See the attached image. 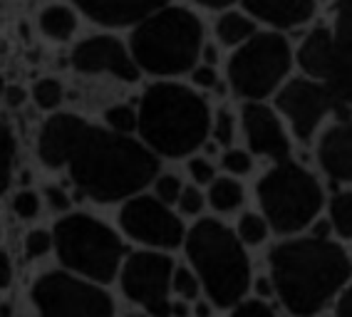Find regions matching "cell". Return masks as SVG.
<instances>
[{
	"label": "cell",
	"mask_w": 352,
	"mask_h": 317,
	"mask_svg": "<svg viewBox=\"0 0 352 317\" xmlns=\"http://www.w3.org/2000/svg\"><path fill=\"white\" fill-rule=\"evenodd\" d=\"M169 3L171 0H75V5L92 23L107 27L137 25Z\"/></svg>",
	"instance_id": "cell-17"
},
{
	"label": "cell",
	"mask_w": 352,
	"mask_h": 317,
	"mask_svg": "<svg viewBox=\"0 0 352 317\" xmlns=\"http://www.w3.org/2000/svg\"><path fill=\"white\" fill-rule=\"evenodd\" d=\"M204 25L191 10L166 5L134 25L129 52L139 70L154 77H176L199 64Z\"/></svg>",
	"instance_id": "cell-5"
},
{
	"label": "cell",
	"mask_w": 352,
	"mask_h": 317,
	"mask_svg": "<svg viewBox=\"0 0 352 317\" xmlns=\"http://www.w3.org/2000/svg\"><path fill=\"white\" fill-rule=\"evenodd\" d=\"M184 248L214 307L231 310L251 287V260L236 231L216 218L196 221L184 238Z\"/></svg>",
	"instance_id": "cell-4"
},
{
	"label": "cell",
	"mask_w": 352,
	"mask_h": 317,
	"mask_svg": "<svg viewBox=\"0 0 352 317\" xmlns=\"http://www.w3.org/2000/svg\"><path fill=\"white\" fill-rule=\"evenodd\" d=\"M327 221L338 238L352 241V191H338L327 201Z\"/></svg>",
	"instance_id": "cell-23"
},
{
	"label": "cell",
	"mask_w": 352,
	"mask_h": 317,
	"mask_svg": "<svg viewBox=\"0 0 352 317\" xmlns=\"http://www.w3.org/2000/svg\"><path fill=\"white\" fill-rule=\"evenodd\" d=\"M221 166L226 169L231 176H245V174H251L253 169V156L251 152H245V149H233L228 146L223 156H221Z\"/></svg>",
	"instance_id": "cell-29"
},
{
	"label": "cell",
	"mask_w": 352,
	"mask_h": 317,
	"mask_svg": "<svg viewBox=\"0 0 352 317\" xmlns=\"http://www.w3.org/2000/svg\"><path fill=\"white\" fill-rule=\"evenodd\" d=\"M40 30L47 35L50 40L65 43L75 35L77 30V15L69 10L67 5H50L45 8L40 15Z\"/></svg>",
	"instance_id": "cell-21"
},
{
	"label": "cell",
	"mask_w": 352,
	"mask_h": 317,
	"mask_svg": "<svg viewBox=\"0 0 352 317\" xmlns=\"http://www.w3.org/2000/svg\"><path fill=\"white\" fill-rule=\"evenodd\" d=\"M52 248L69 273L92 283L117 278L126 248L117 231L87 213H67L52 228Z\"/></svg>",
	"instance_id": "cell-7"
},
{
	"label": "cell",
	"mask_w": 352,
	"mask_h": 317,
	"mask_svg": "<svg viewBox=\"0 0 352 317\" xmlns=\"http://www.w3.org/2000/svg\"><path fill=\"white\" fill-rule=\"evenodd\" d=\"M276 295L293 317H315L352 280V255L330 235H288L268 253Z\"/></svg>",
	"instance_id": "cell-2"
},
{
	"label": "cell",
	"mask_w": 352,
	"mask_h": 317,
	"mask_svg": "<svg viewBox=\"0 0 352 317\" xmlns=\"http://www.w3.org/2000/svg\"><path fill=\"white\" fill-rule=\"evenodd\" d=\"M32 303L40 317H114V300L100 283L65 270L40 275Z\"/></svg>",
	"instance_id": "cell-9"
},
{
	"label": "cell",
	"mask_w": 352,
	"mask_h": 317,
	"mask_svg": "<svg viewBox=\"0 0 352 317\" xmlns=\"http://www.w3.org/2000/svg\"><path fill=\"white\" fill-rule=\"evenodd\" d=\"M38 156L50 169H67L80 196L97 203L126 201L159 176V156L144 141L75 115H52L45 121Z\"/></svg>",
	"instance_id": "cell-1"
},
{
	"label": "cell",
	"mask_w": 352,
	"mask_h": 317,
	"mask_svg": "<svg viewBox=\"0 0 352 317\" xmlns=\"http://www.w3.org/2000/svg\"><path fill=\"white\" fill-rule=\"evenodd\" d=\"M256 196L263 216L278 235H298L318 221L322 211V186L313 172L293 158L276 161L273 169L261 176Z\"/></svg>",
	"instance_id": "cell-6"
},
{
	"label": "cell",
	"mask_w": 352,
	"mask_h": 317,
	"mask_svg": "<svg viewBox=\"0 0 352 317\" xmlns=\"http://www.w3.org/2000/svg\"><path fill=\"white\" fill-rule=\"evenodd\" d=\"M236 235L243 246H261L271 235V223L263 213H243L239 218V226H236Z\"/></svg>",
	"instance_id": "cell-24"
},
{
	"label": "cell",
	"mask_w": 352,
	"mask_h": 317,
	"mask_svg": "<svg viewBox=\"0 0 352 317\" xmlns=\"http://www.w3.org/2000/svg\"><path fill=\"white\" fill-rule=\"evenodd\" d=\"M104 121L114 132L132 134L139 129V112L134 107H129V104H112L104 112Z\"/></svg>",
	"instance_id": "cell-26"
},
{
	"label": "cell",
	"mask_w": 352,
	"mask_h": 317,
	"mask_svg": "<svg viewBox=\"0 0 352 317\" xmlns=\"http://www.w3.org/2000/svg\"><path fill=\"white\" fill-rule=\"evenodd\" d=\"M52 248V233H47V231H30L25 238V250L30 258H43V255L50 253Z\"/></svg>",
	"instance_id": "cell-34"
},
{
	"label": "cell",
	"mask_w": 352,
	"mask_h": 317,
	"mask_svg": "<svg viewBox=\"0 0 352 317\" xmlns=\"http://www.w3.org/2000/svg\"><path fill=\"white\" fill-rule=\"evenodd\" d=\"M182 178L174 176V174H159L157 178H154V196L159 198V201L164 203H176L179 201V196H182Z\"/></svg>",
	"instance_id": "cell-31"
},
{
	"label": "cell",
	"mask_w": 352,
	"mask_h": 317,
	"mask_svg": "<svg viewBox=\"0 0 352 317\" xmlns=\"http://www.w3.org/2000/svg\"><path fill=\"white\" fill-rule=\"evenodd\" d=\"M171 292H176L182 300H196L201 292V280L191 268H174V278H171Z\"/></svg>",
	"instance_id": "cell-28"
},
{
	"label": "cell",
	"mask_w": 352,
	"mask_h": 317,
	"mask_svg": "<svg viewBox=\"0 0 352 317\" xmlns=\"http://www.w3.org/2000/svg\"><path fill=\"white\" fill-rule=\"evenodd\" d=\"M335 317H352V280L335 298Z\"/></svg>",
	"instance_id": "cell-39"
},
{
	"label": "cell",
	"mask_w": 352,
	"mask_h": 317,
	"mask_svg": "<svg viewBox=\"0 0 352 317\" xmlns=\"http://www.w3.org/2000/svg\"><path fill=\"white\" fill-rule=\"evenodd\" d=\"M204 203H206V198H204V193L196 186H184L176 206H179L184 216H199L204 211Z\"/></svg>",
	"instance_id": "cell-33"
},
{
	"label": "cell",
	"mask_w": 352,
	"mask_h": 317,
	"mask_svg": "<svg viewBox=\"0 0 352 317\" xmlns=\"http://www.w3.org/2000/svg\"><path fill=\"white\" fill-rule=\"evenodd\" d=\"M243 10L273 30H293L308 25L318 13V0H241Z\"/></svg>",
	"instance_id": "cell-18"
},
{
	"label": "cell",
	"mask_w": 352,
	"mask_h": 317,
	"mask_svg": "<svg viewBox=\"0 0 352 317\" xmlns=\"http://www.w3.org/2000/svg\"><path fill=\"white\" fill-rule=\"evenodd\" d=\"M13 211L18 213L20 218H35L40 213V198L38 193H32V191H20L18 196L13 198Z\"/></svg>",
	"instance_id": "cell-35"
},
{
	"label": "cell",
	"mask_w": 352,
	"mask_h": 317,
	"mask_svg": "<svg viewBox=\"0 0 352 317\" xmlns=\"http://www.w3.org/2000/svg\"><path fill=\"white\" fill-rule=\"evenodd\" d=\"M129 317H149V315H146V312H132Z\"/></svg>",
	"instance_id": "cell-49"
},
{
	"label": "cell",
	"mask_w": 352,
	"mask_h": 317,
	"mask_svg": "<svg viewBox=\"0 0 352 317\" xmlns=\"http://www.w3.org/2000/svg\"><path fill=\"white\" fill-rule=\"evenodd\" d=\"M335 64L330 75V92L335 95L338 104L345 115L352 107V0H335Z\"/></svg>",
	"instance_id": "cell-15"
},
{
	"label": "cell",
	"mask_w": 352,
	"mask_h": 317,
	"mask_svg": "<svg viewBox=\"0 0 352 317\" xmlns=\"http://www.w3.org/2000/svg\"><path fill=\"white\" fill-rule=\"evenodd\" d=\"M318 164L330 178L352 184V117H338L318 139Z\"/></svg>",
	"instance_id": "cell-16"
},
{
	"label": "cell",
	"mask_w": 352,
	"mask_h": 317,
	"mask_svg": "<svg viewBox=\"0 0 352 317\" xmlns=\"http://www.w3.org/2000/svg\"><path fill=\"white\" fill-rule=\"evenodd\" d=\"M28 95H25V89L18 87V84H10V87H6V104L8 107H20V104H25Z\"/></svg>",
	"instance_id": "cell-41"
},
{
	"label": "cell",
	"mask_w": 352,
	"mask_h": 317,
	"mask_svg": "<svg viewBox=\"0 0 352 317\" xmlns=\"http://www.w3.org/2000/svg\"><path fill=\"white\" fill-rule=\"evenodd\" d=\"M191 80H194L196 87H201V89H214L219 87V72H216L214 64H196L194 70H191Z\"/></svg>",
	"instance_id": "cell-37"
},
{
	"label": "cell",
	"mask_w": 352,
	"mask_h": 317,
	"mask_svg": "<svg viewBox=\"0 0 352 317\" xmlns=\"http://www.w3.org/2000/svg\"><path fill=\"white\" fill-rule=\"evenodd\" d=\"M258 32L256 20L248 13H239V10H228L216 20V38L226 47H239L245 40H251Z\"/></svg>",
	"instance_id": "cell-20"
},
{
	"label": "cell",
	"mask_w": 352,
	"mask_h": 317,
	"mask_svg": "<svg viewBox=\"0 0 352 317\" xmlns=\"http://www.w3.org/2000/svg\"><path fill=\"white\" fill-rule=\"evenodd\" d=\"M45 198H47V206L52 211H67L69 203H72L67 193H65V189H60V186H47L45 189Z\"/></svg>",
	"instance_id": "cell-38"
},
{
	"label": "cell",
	"mask_w": 352,
	"mask_h": 317,
	"mask_svg": "<svg viewBox=\"0 0 352 317\" xmlns=\"http://www.w3.org/2000/svg\"><path fill=\"white\" fill-rule=\"evenodd\" d=\"M253 287H256V295L258 298H271L273 292H276V287H273V280L271 278H256L253 280Z\"/></svg>",
	"instance_id": "cell-42"
},
{
	"label": "cell",
	"mask_w": 352,
	"mask_h": 317,
	"mask_svg": "<svg viewBox=\"0 0 352 317\" xmlns=\"http://www.w3.org/2000/svg\"><path fill=\"white\" fill-rule=\"evenodd\" d=\"M208 186H211V189H208V203H211L216 211H221V213H231V211L243 206L245 191L233 176L214 178Z\"/></svg>",
	"instance_id": "cell-22"
},
{
	"label": "cell",
	"mask_w": 352,
	"mask_h": 317,
	"mask_svg": "<svg viewBox=\"0 0 352 317\" xmlns=\"http://www.w3.org/2000/svg\"><path fill=\"white\" fill-rule=\"evenodd\" d=\"M15 164V139L6 124H0V196L10 186V174Z\"/></svg>",
	"instance_id": "cell-25"
},
{
	"label": "cell",
	"mask_w": 352,
	"mask_h": 317,
	"mask_svg": "<svg viewBox=\"0 0 352 317\" xmlns=\"http://www.w3.org/2000/svg\"><path fill=\"white\" fill-rule=\"evenodd\" d=\"M174 260L162 250H137L120 268L122 292L144 307L149 317H171V278Z\"/></svg>",
	"instance_id": "cell-11"
},
{
	"label": "cell",
	"mask_w": 352,
	"mask_h": 317,
	"mask_svg": "<svg viewBox=\"0 0 352 317\" xmlns=\"http://www.w3.org/2000/svg\"><path fill=\"white\" fill-rule=\"evenodd\" d=\"M142 141L157 156L182 158L194 154L211 134V109L199 92L179 82H154L139 102Z\"/></svg>",
	"instance_id": "cell-3"
},
{
	"label": "cell",
	"mask_w": 352,
	"mask_h": 317,
	"mask_svg": "<svg viewBox=\"0 0 352 317\" xmlns=\"http://www.w3.org/2000/svg\"><path fill=\"white\" fill-rule=\"evenodd\" d=\"M201 58H204V62H206V64H214V67H216V60H219V52H216L214 45H204V47H201Z\"/></svg>",
	"instance_id": "cell-46"
},
{
	"label": "cell",
	"mask_w": 352,
	"mask_h": 317,
	"mask_svg": "<svg viewBox=\"0 0 352 317\" xmlns=\"http://www.w3.org/2000/svg\"><path fill=\"white\" fill-rule=\"evenodd\" d=\"M211 305H214L211 300H199L191 312H194V317H211L214 315V307H211Z\"/></svg>",
	"instance_id": "cell-44"
},
{
	"label": "cell",
	"mask_w": 352,
	"mask_h": 317,
	"mask_svg": "<svg viewBox=\"0 0 352 317\" xmlns=\"http://www.w3.org/2000/svg\"><path fill=\"white\" fill-rule=\"evenodd\" d=\"M241 127H243L248 149L258 156L276 161L290 158V137L283 121L273 107L265 102H245L241 109Z\"/></svg>",
	"instance_id": "cell-14"
},
{
	"label": "cell",
	"mask_w": 352,
	"mask_h": 317,
	"mask_svg": "<svg viewBox=\"0 0 352 317\" xmlns=\"http://www.w3.org/2000/svg\"><path fill=\"white\" fill-rule=\"evenodd\" d=\"M0 95H6V82H3V77H0Z\"/></svg>",
	"instance_id": "cell-48"
},
{
	"label": "cell",
	"mask_w": 352,
	"mask_h": 317,
	"mask_svg": "<svg viewBox=\"0 0 352 317\" xmlns=\"http://www.w3.org/2000/svg\"><path fill=\"white\" fill-rule=\"evenodd\" d=\"M293 67V50L283 32H256L233 50L228 60V84L241 99L263 102L276 95Z\"/></svg>",
	"instance_id": "cell-8"
},
{
	"label": "cell",
	"mask_w": 352,
	"mask_h": 317,
	"mask_svg": "<svg viewBox=\"0 0 352 317\" xmlns=\"http://www.w3.org/2000/svg\"><path fill=\"white\" fill-rule=\"evenodd\" d=\"M189 174H191V178H194V184H199V186L211 184V181L216 178L214 164H211L208 158H204V156L191 158V161H189Z\"/></svg>",
	"instance_id": "cell-36"
},
{
	"label": "cell",
	"mask_w": 352,
	"mask_h": 317,
	"mask_svg": "<svg viewBox=\"0 0 352 317\" xmlns=\"http://www.w3.org/2000/svg\"><path fill=\"white\" fill-rule=\"evenodd\" d=\"M231 317H278L268 300L253 298V300H241L231 307Z\"/></svg>",
	"instance_id": "cell-32"
},
{
	"label": "cell",
	"mask_w": 352,
	"mask_h": 317,
	"mask_svg": "<svg viewBox=\"0 0 352 317\" xmlns=\"http://www.w3.org/2000/svg\"><path fill=\"white\" fill-rule=\"evenodd\" d=\"M191 310L189 305H186V300H176V303H171V317H189Z\"/></svg>",
	"instance_id": "cell-45"
},
{
	"label": "cell",
	"mask_w": 352,
	"mask_h": 317,
	"mask_svg": "<svg viewBox=\"0 0 352 317\" xmlns=\"http://www.w3.org/2000/svg\"><path fill=\"white\" fill-rule=\"evenodd\" d=\"M63 97H65V89L63 84L52 80V77H45L40 82H35L32 87V99L38 104L40 109H57L63 104Z\"/></svg>",
	"instance_id": "cell-27"
},
{
	"label": "cell",
	"mask_w": 352,
	"mask_h": 317,
	"mask_svg": "<svg viewBox=\"0 0 352 317\" xmlns=\"http://www.w3.org/2000/svg\"><path fill=\"white\" fill-rule=\"evenodd\" d=\"M191 3L208 8V10H226V8H231L233 3H239V0H191Z\"/></svg>",
	"instance_id": "cell-43"
},
{
	"label": "cell",
	"mask_w": 352,
	"mask_h": 317,
	"mask_svg": "<svg viewBox=\"0 0 352 317\" xmlns=\"http://www.w3.org/2000/svg\"><path fill=\"white\" fill-rule=\"evenodd\" d=\"M13 283V263L6 250H0V290H6Z\"/></svg>",
	"instance_id": "cell-40"
},
{
	"label": "cell",
	"mask_w": 352,
	"mask_h": 317,
	"mask_svg": "<svg viewBox=\"0 0 352 317\" xmlns=\"http://www.w3.org/2000/svg\"><path fill=\"white\" fill-rule=\"evenodd\" d=\"M276 109L293 129V137L302 144H310L320 132L322 121L330 115L350 117L342 112L335 95L325 82L313 77H293L285 80L276 92Z\"/></svg>",
	"instance_id": "cell-10"
},
{
	"label": "cell",
	"mask_w": 352,
	"mask_h": 317,
	"mask_svg": "<svg viewBox=\"0 0 352 317\" xmlns=\"http://www.w3.org/2000/svg\"><path fill=\"white\" fill-rule=\"evenodd\" d=\"M211 134H214L216 144L226 146V149L233 144V137H236V119H233V115L228 109H219V115L211 121Z\"/></svg>",
	"instance_id": "cell-30"
},
{
	"label": "cell",
	"mask_w": 352,
	"mask_h": 317,
	"mask_svg": "<svg viewBox=\"0 0 352 317\" xmlns=\"http://www.w3.org/2000/svg\"><path fill=\"white\" fill-rule=\"evenodd\" d=\"M0 317H13V305H0Z\"/></svg>",
	"instance_id": "cell-47"
},
{
	"label": "cell",
	"mask_w": 352,
	"mask_h": 317,
	"mask_svg": "<svg viewBox=\"0 0 352 317\" xmlns=\"http://www.w3.org/2000/svg\"><path fill=\"white\" fill-rule=\"evenodd\" d=\"M296 62L302 70L305 77L320 80V82H330L335 64V40H333V27H313V30L302 38V43L296 50Z\"/></svg>",
	"instance_id": "cell-19"
},
{
	"label": "cell",
	"mask_w": 352,
	"mask_h": 317,
	"mask_svg": "<svg viewBox=\"0 0 352 317\" xmlns=\"http://www.w3.org/2000/svg\"><path fill=\"white\" fill-rule=\"evenodd\" d=\"M72 67L82 75H112L122 82H137L142 70L124 43L112 35L82 40L72 50Z\"/></svg>",
	"instance_id": "cell-13"
},
{
	"label": "cell",
	"mask_w": 352,
	"mask_h": 317,
	"mask_svg": "<svg viewBox=\"0 0 352 317\" xmlns=\"http://www.w3.org/2000/svg\"><path fill=\"white\" fill-rule=\"evenodd\" d=\"M120 226L132 241L159 250L179 248L186 238L182 218L169 209V203L144 193L126 198L120 211Z\"/></svg>",
	"instance_id": "cell-12"
}]
</instances>
